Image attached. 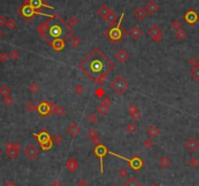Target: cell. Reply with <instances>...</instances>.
<instances>
[{
	"mask_svg": "<svg viewBox=\"0 0 199 186\" xmlns=\"http://www.w3.org/2000/svg\"><path fill=\"white\" fill-rule=\"evenodd\" d=\"M105 21H108V24H112V25H113V24H116V21H117V15L111 10V11H110V12H109V14L108 15V17H106Z\"/></svg>",
	"mask_w": 199,
	"mask_h": 186,
	"instance_id": "obj_28",
	"label": "cell"
},
{
	"mask_svg": "<svg viewBox=\"0 0 199 186\" xmlns=\"http://www.w3.org/2000/svg\"><path fill=\"white\" fill-rule=\"evenodd\" d=\"M53 141L57 144V145H60V144L62 142V136L61 135H56L53 137Z\"/></svg>",
	"mask_w": 199,
	"mask_h": 186,
	"instance_id": "obj_51",
	"label": "cell"
},
{
	"mask_svg": "<svg viewBox=\"0 0 199 186\" xmlns=\"http://www.w3.org/2000/svg\"><path fill=\"white\" fill-rule=\"evenodd\" d=\"M65 168H66V170H68L69 173H75L76 170H78V168H79L78 161H77L75 158L69 157L68 160H66Z\"/></svg>",
	"mask_w": 199,
	"mask_h": 186,
	"instance_id": "obj_9",
	"label": "cell"
},
{
	"mask_svg": "<svg viewBox=\"0 0 199 186\" xmlns=\"http://www.w3.org/2000/svg\"><path fill=\"white\" fill-rule=\"evenodd\" d=\"M51 186H62V184L59 179H55L52 183H51Z\"/></svg>",
	"mask_w": 199,
	"mask_h": 186,
	"instance_id": "obj_57",
	"label": "cell"
},
{
	"mask_svg": "<svg viewBox=\"0 0 199 186\" xmlns=\"http://www.w3.org/2000/svg\"><path fill=\"white\" fill-rule=\"evenodd\" d=\"M143 145L145 148H146V149H150V148H152L154 145V141L152 140L151 137H149V139H146L143 140Z\"/></svg>",
	"mask_w": 199,
	"mask_h": 186,
	"instance_id": "obj_36",
	"label": "cell"
},
{
	"mask_svg": "<svg viewBox=\"0 0 199 186\" xmlns=\"http://www.w3.org/2000/svg\"><path fill=\"white\" fill-rule=\"evenodd\" d=\"M111 186H118V185H116V184H112Z\"/></svg>",
	"mask_w": 199,
	"mask_h": 186,
	"instance_id": "obj_62",
	"label": "cell"
},
{
	"mask_svg": "<svg viewBox=\"0 0 199 186\" xmlns=\"http://www.w3.org/2000/svg\"><path fill=\"white\" fill-rule=\"evenodd\" d=\"M124 186H142V183H141V181L137 179L136 177L131 176L125 181Z\"/></svg>",
	"mask_w": 199,
	"mask_h": 186,
	"instance_id": "obj_26",
	"label": "cell"
},
{
	"mask_svg": "<svg viewBox=\"0 0 199 186\" xmlns=\"http://www.w3.org/2000/svg\"><path fill=\"white\" fill-rule=\"evenodd\" d=\"M74 92L76 93L77 95H82L84 92H85V89H84V87L82 86V85H76V86L74 87Z\"/></svg>",
	"mask_w": 199,
	"mask_h": 186,
	"instance_id": "obj_48",
	"label": "cell"
},
{
	"mask_svg": "<svg viewBox=\"0 0 199 186\" xmlns=\"http://www.w3.org/2000/svg\"><path fill=\"white\" fill-rule=\"evenodd\" d=\"M28 89L32 95H35V94H37L39 91V86L37 83H35V82H31V83L29 84Z\"/></svg>",
	"mask_w": 199,
	"mask_h": 186,
	"instance_id": "obj_35",
	"label": "cell"
},
{
	"mask_svg": "<svg viewBox=\"0 0 199 186\" xmlns=\"http://www.w3.org/2000/svg\"><path fill=\"white\" fill-rule=\"evenodd\" d=\"M65 112H66L65 108L64 106H61V105H56L53 109V113L56 114L57 116H59V117L64 116V115L65 114Z\"/></svg>",
	"mask_w": 199,
	"mask_h": 186,
	"instance_id": "obj_29",
	"label": "cell"
},
{
	"mask_svg": "<svg viewBox=\"0 0 199 186\" xmlns=\"http://www.w3.org/2000/svg\"><path fill=\"white\" fill-rule=\"evenodd\" d=\"M146 133L149 137L154 139V137H157L158 136L160 135V130H159V128H158V127H156V126L151 125V126H149V127L146 130Z\"/></svg>",
	"mask_w": 199,
	"mask_h": 186,
	"instance_id": "obj_18",
	"label": "cell"
},
{
	"mask_svg": "<svg viewBox=\"0 0 199 186\" xmlns=\"http://www.w3.org/2000/svg\"><path fill=\"white\" fill-rule=\"evenodd\" d=\"M96 111H97L100 115L104 116V115H106L109 112V106L102 104V103H100V104L96 107Z\"/></svg>",
	"mask_w": 199,
	"mask_h": 186,
	"instance_id": "obj_25",
	"label": "cell"
},
{
	"mask_svg": "<svg viewBox=\"0 0 199 186\" xmlns=\"http://www.w3.org/2000/svg\"><path fill=\"white\" fill-rule=\"evenodd\" d=\"M149 1H152V0H149Z\"/></svg>",
	"mask_w": 199,
	"mask_h": 186,
	"instance_id": "obj_63",
	"label": "cell"
},
{
	"mask_svg": "<svg viewBox=\"0 0 199 186\" xmlns=\"http://www.w3.org/2000/svg\"><path fill=\"white\" fill-rule=\"evenodd\" d=\"M149 186H160V185H159V184H158V183H157V182H152V183H151V184H150Z\"/></svg>",
	"mask_w": 199,
	"mask_h": 186,
	"instance_id": "obj_59",
	"label": "cell"
},
{
	"mask_svg": "<svg viewBox=\"0 0 199 186\" xmlns=\"http://www.w3.org/2000/svg\"><path fill=\"white\" fill-rule=\"evenodd\" d=\"M95 154L98 156V157L101 159V165H102V173H104V168H102V158L105 157L108 153V148H106L104 144H99V145H96L95 148Z\"/></svg>",
	"mask_w": 199,
	"mask_h": 186,
	"instance_id": "obj_10",
	"label": "cell"
},
{
	"mask_svg": "<svg viewBox=\"0 0 199 186\" xmlns=\"http://www.w3.org/2000/svg\"><path fill=\"white\" fill-rule=\"evenodd\" d=\"M77 186H88V181L86 178H79L78 180H77Z\"/></svg>",
	"mask_w": 199,
	"mask_h": 186,
	"instance_id": "obj_53",
	"label": "cell"
},
{
	"mask_svg": "<svg viewBox=\"0 0 199 186\" xmlns=\"http://www.w3.org/2000/svg\"><path fill=\"white\" fill-rule=\"evenodd\" d=\"M66 133H68L71 137H75L79 135L80 127L78 125H76L75 123H71V124H69L68 127L66 128Z\"/></svg>",
	"mask_w": 199,
	"mask_h": 186,
	"instance_id": "obj_16",
	"label": "cell"
},
{
	"mask_svg": "<svg viewBox=\"0 0 199 186\" xmlns=\"http://www.w3.org/2000/svg\"><path fill=\"white\" fill-rule=\"evenodd\" d=\"M79 68L96 84H104L114 64L101 50L95 49L79 64Z\"/></svg>",
	"mask_w": 199,
	"mask_h": 186,
	"instance_id": "obj_1",
	"label": "cell"
},
{
	"mask_svg": "<svg viewBox=\"0 0 199 186\" xmlns=\"http://www.w3.org/2000/svg\"><path fill=\"white\" fill-rule=\"evenodd\" d=\"M125 130H126V132L129 133H135L136 131H137V126L135 125V123L130 122V123H128L127 124Z\"/></svg>",
	"mask_w": 199,
	"mask_h": 186,
	"instance_id": "obj_34",
	"label": "cell"
},
{
	"mask_svg": "<svg viewBox=\"0 0 199 186\" xmlns=\"http://www.w3.org/2000/svg\"><path fill=\"white\" fill-rule=\"evenodd\" d=\"M109 87L112 89V91L116 95H122L128 90L129 83L124 77L121 75H117L114 79L110 82Z\"/></svg>",
	"mask_w": 199,
	"mask_h": 186,
	"instance_id": "obj_3",
	"label": "cell"
},
{
	"mask_svg": "<svg viewBox=\"0 0 199 186\" xmlns=\"http://www.w3.org/2000/svg\"><path fill=\"white\" fill-rule=\"evenodd\" d=\"M190 77L192 78L194 81L199 82V65L196 66V67H192L190 70Z\"/></svg>",
	"mask_w": 199,
	"mask_h": 186,
	"instance_id": "obj_31",
	"label": "cell"
},
{
	"mask_svg": "<svg viewBox=\"0 0 199 186\" xmlns=\"http://www.w3.org/2000/svg\"><path fill=\"white\" fill-rule=\"evenodd\" d=\"M25 108L28 111V112H34L35 110H37V105L35 104L34 102H28L27 104H25Z\"/></svg>",
	"mask_w": 199,
	"mask_h": 186,
	"instance_id": "obj_39",
	"label": "cell"
},
{
	"mask_svg": "<svg viewBox=\"0 0 199 186\" xmlns=\"http://www.w3.org/2000/svg\"><path fill=\"white\" fill-rule=\"evenodd\" d=\"M129 34L133 39H139L143 35V29L139 25H134L129 30Z\"/></svg>",
	"mask_w": 199,
	"mask_h": 186,
	"instance_id": "obj_17",
	"label": "cell"
},
{
	"mask_svg": "<svg viewBox=\"0 0 199 186\" xmlns=\"http://www.w3.org/2000/svg\"><path fill=\"white\" fill-rule=\"evenodd\" d=\"M110 11H111V9H110L108 5H106V4H102L101 7H100V9L98 10V14H99V16L101 17L102 19L105 20Z\"/></svg>",
	"mask_w": 199,
	"mask_h": 186,
	"instance_id": "obj_22",
	"label": "cell"
},
{
	"mask_svg": "<svg viewBox=\"0 0 199 186\" xmlns=\"http://www.w3.org/2000/svg\"><path fill=\"white\" fill-rule=\"evenodd\" d=\"M9 59V54L5 53V52H2L0 53V62H6Z\"/></svg>",
	"mask_w": 199,
	"mask_h": 186,
	"instance_id": "obj_50",
	"label": "cell"
},
{
	"mask_svg": "<svg viewBox=\"0 0 199 186\" xmlns=\"http://www.w3.org/2000/svg\"><path fill=\"white\" fill-rule=\"evenodd\" d=\"M96 93H97V96H104V94H105V91L102 90V88H99Z\"/></svg>",
	"mask_w": 199,
	"mask_h": 186,
	"instance_id": "obj_58",
	"label": "cell"
},
{
	"mask_svg": "<svg viewBox=\"0 0 199 186\" xmlns=\"http://www.w3.org/2000/svg\"><path fill=\"white\" fill-rule=\"evenodd\" d=\"M38 139H39V141H40V143L43 144V143H45L46 141L50 140V137H49V136H48V133L45 132V133H40L39 136H38Z\"/></svg>",
	"mask_w": 199,
	"mask_h": 186,
	"instance_id": "obj_41",
	"label": "cell"
},
{
	"mask_svg": "<svg viewBox=\"0 0 199 186\" xmlns=\"http://www.w3.org/2000/svg\"><path fill=\"white\" fill-rule=\"evenodd\" d=\"M68 23H69V24H71V25H76L77 24H78V20L75 18V17H71L68 19Z\"/></svg>",
	"mask_w": 199,
	"mask_h": 186,
	"instance_id": "obj_54",
	"label": "cell"
},
{
	"mask_svg": "<svg viewBox=\"0 0 199 186\" xmlns=\"http://www.w3.org/2000/svg\"><path fill=\"white\" fill-rule=\"evenodd\" d=\"M20 56H21L20 52H18L17 50H12L9 54V58L11 59H13V61H16V59L20 58Z\"/></svg>",
	"mask_w": 199,
	"mask_h": 186,
	"instance_id": "obj_43",
	"label": "cell"
},
{
	"mask_svg": "<svg viewBox=\"0 0 199 186\" xmlns=\"http://www.w3.org/2000/svg\"><path fill=\"white\" fill-rule=\"evenodd\" d=\"M21 148H22V145L19 142H8L5 147L6 155L8 156V158L11 160H16L19 157Z\"/></svg>",
	"mask_w": 199,
	"mask_h": 186,
	"instance_id": "obj_4",
	"label": "cell"
},
{
	"mask_svg": "<svg viewBox=\"0 0 199 186\" xmlns=\"http://www.w3.org/2000/svg\"><path fill=\"white\" fill-rule=\"evenodd\" d=\"M143 161L140 157H138V156H135V157H133L129 161V167H131L135 170H141L143 168Z\"/></svg>",
	"mask_w": 199,
	"mask_h": 186,
	"instance_id": "obj_11",
	"label": "cell"
},
{
	"mask_svg": "<svg viewBox=\"0 0 199 186\" xmlns=\"http://www.w3.org/2000/svg\"><path fill=\"white\" fill-rule=\"evenodd\" d=\"M101 103H102V104H105V105L110 106V104L112 103V102H111V99H110L109 96H104V99H102Z\"/></svg>",
	"mask_w": 199,
	"mask_h": 186,
	"instance_id": "obj_52",
	"label": "cell"
},
{
	"mask_svg": "<svg viewBox=\"0 0 199 186\" xmlns=\"http://www.w3.org/2000/svg\"><path fill=\"white\" fill-rule=\"evenodd\" d=\"M189 165L191 167V168H193V169L197 168V166L199 165L198 159H197L196 157H191V158L189 159Z\"/></svg>",
	"mask_w": 199,
	"mask_h": 186,
	"instance_id": "obj_44",
	"label": "cell"
},
{
	"mask_svg": "<svg viewBox=\"0 0 199 186\" xmlns=\"http://www.w3.org/2000/svg\"><path fill=\"white\" fill-rule=\"evenodd\" d=\"M5 25L9 30H13V29L16 28V27H17V21H16V20H14V19L11 18V19H8V20H7Z\"/></svg>",
	"mask_w": 199,
	"mask_h": 186,
	"instance_id": "obj_32",
	"label": "cell"
},
{
	"mask_svg": "<svg viewBox=\"0 0 199 186\" xmlns=\"http://www.w3.org/2000/svg\"><path fill=\"white\" fill-rule=\"evenodd\" d=\"M185 20L189 24H193L194 23H196L198 20V15L195 13L193 10H190L185 15Z\"/></svg>",
	"mask_w": 199,
	"mask_h": 186,
	"instance_id": "obj_19",
	"label": "cell"
},
{
	"mask_svg": "<svg viewBox=\"0 0 199 186\" xmlns=\"http://www.w3.org/2000/svg\"><path fill=\"white\" fill-rule=\"evenodd\" d=\"M87 136H88V137L90 139V140H93V139H98V137H99V133H98L97 130L91 129V130H89V132H88Z\"/></svg>",
	"mask_w": 199,
	"mask_h": 186,
	"instance_id": "obj_38",
	"label": "cell"
},
{
	"mask_svg": "<svg viewBox=\"0 0 199 186\" xmlns=\"http://www.w3.org/2000/svg\"><path fill=\"white\" fill-rule=\"evenodd\" d=\"M71 32H68V27L62 23V21H56L54 24H50L49 30H48L46 36L44 38H46L48 42H50V40H56V39H62L66 38Z\"/></svg>",
	"mask_w": 199,
	"mask_h": 186,
	"instance_id": "obj_2",
	"label": "cell"
},
{
	"mask_svg": "<svg viewBox=\"0 0 199 186\" xmlns=\"http://www.w3.org/2000/svg\"><path fill=\"white\" fill-rule=\"evenodd\" d=\"M1 156H2V151H1V149H0V158H1Z\"/></svg>",
	"mask_w": 199,
	"mask_h": 186,
	"instance_id": "obj_61",
	"label": "cell"
},
{
	"mask_svg": "<svg viewBox=\"0 0 199 186\" xmlns=\"http://www.w3.org/2000/svg\"><path fill=\"white\" fill-rule=\"evenodd\" d=\"M186 32L183 30V28L180 29H178V30L175 31V37L177 39H178L179 41H183L186 38Z\"/></svg>",
	"mask_w": 199,
	"mask_h": 186,
	"instance_id": "obj_30",
	"label": "cell"
},
{
	"mask_svg": "<svg viewBox=\"0 0 199 186\" xmlns=\"http://www.w3.org/2000/svg\"><path fill=\"white\" fill-rule=\"evenodd\" d=\"M117 173H118V176H120V178H122V179H125L128 174H129V172L127 170L126 168H124V167H121V168L118 169V170H117Z\"/></svg>",
	"mask_w": 199,
	"mask_h": 186,
	"instance_id": "obj_37",
	"label": "cell"
},
{
	"mask_svg": "<svg viewBox=\"0 0 199 186\" xmlns=\"http://www.w3.org/2000/svg\"><path fill=\"white\" fill-rule=\"evenodd\" d=\"M51 45H52L53 49H55L56 51H61L62 49H64L65 47V41L62 39L53 40L52 42H51Z\"/></svg>",
	"mask_w": 199,
	"mask_h": 186,
	"instance_id": "obj_24",
	"label": "cell"
},
{
	"mask_svg": "<svg viewBox=\"0 0 199 186\" xmlns=\"http://www.w3.org/2000/svg\"><path fill=\"white\" fill-rule=\"evenodd\" d=\"M115 59L118 61L120 64H125V62H128V59H129V53L126 51V50H124V49H120L117 53L115 54Z\"/></svg>",
	"mask_w": 199,
	"mask_h": 186,
	"instance_id": "obj_14",
	"label": "cell"
},
{
	"mask_svg": "<svg viewBox=\"0 0 199 186\" xmlns=\"http://www.w3.org/2000/svg\"><path fill=\"white\" fill-rule=\"evenodd\" d=\"M30 6H31V8H33V9L39 8V7L41 6V0H31Z\"/></svg>",
	"mask_w": 199,
	"mask_h": 186,
	"instance_id": "obj_49",
	"label": "cell"
},
{
	"mask_svg": "<svg viewBox=\"0 0 199 186\" xmlns=\"http://www.w3.org/2000/svg\"><path fill=\"white\" fill-rule=\"evenodd\" d=\"M49 27H50V24L49 21H46V23H41L37 27V31L40 35H42L43 37H45L48 30H49Z\"/></svg>",
	"mask_w": 199,
	"mask_h": 186,
	"instance_id": "obj_23",
	"label": "cell"
},
{
	"mask_svg": "<svg viewBox=\"0 0 199 186\" xmlns=\"http://www.w3.org/2000/svg\"><path fill=\"white\" fill-rule=\"evenodd\" d=\"M4 186H16V183L12 179H8L4 182Z\"/></svg>",
	"mask_w": 199,
	"mask_h": 186,
	"instance_id": "obj_56",
	"label": "cell"
},
{
	"mask_svg": "<svg viewBox=\"0 0 199 186\" xmlns=\"http://www.w3.org/2000/svg\"><path fill=\"white\" fill-rule=\"evenodd\" d=\"M133 16H134L135 19H137L138 21H143L146 17V11L143 6L136 7L134 11H133Z\"/></svg>",
	"mask_w": 199,
	"mask_h": 186,
	"instance_id": "obj_13",
	"label": "cell"
},
{
	"mask_svg": "<svg viewBox=\"0 0 199 186\" xmlns=\"http://www.w3.org/2000/svg\"><path fill=\"white\" fill-rule=\"evenodd\" d=\"M128 113L130 115V117L132 118V120L135 122L139 121L142 117L141 111L138 109V107L135 104H133V103H130V104L128 105Z\"/></svg>",
	"mask_w": 199,
	"mask_h": 186,
	"instance_id": "obj_8",
	"label": "cell"
},
{
	"mask_svg": "<svg viewBox=\"0 0 199 186\" xmlns=\"http://www.w3.org/2000/svg\"><path fill=\"white\" fill-rule=\"evenodd\" d=\"M6 18L3 16V15H0V27H4V25L6 24Z\"/></svg>",
	"mask_w": 199,
	"mask_h": 186,
	"instance_id": "obj_55",
	"label": "cell"
},
{
	"mask_svg": "<svg viewBox=\"0 0 199 186\" xmlns=\"http://www.w3.org/2000/svg\"><path fill=\"white\" fill-rule=\"evenodd\" d=\"M189 64L190 66H192V67H196V66L199 65V61L195 57H192L189 59Z\"/></svg>",
	"mask_w": 199,
	"mask_h": 186,
	"instance_id": "obj_47",
	"label": "cell"
},
{
	"mask_svg": "<svg viewBox=\"0 0 199 186\" xmlns=\"http://www.w3.org/2000/svg\"><path fill=\"white\" fill-rule=\"evenodd\" d=\"M2 36H3V33H2V31H1V30H0V38H1Z\"/></svg>",
	"mask_w": 199,
	"mask_h": 186,
	"instance_id": "obj_60",
	"label": "cell"
},
{
	"mask_svg": "<svg viewBox=\"0 0 199 186\" xmlns=\"http://www.w3.org/2000/svg\"><path fill=\"white\" fill-rule=\"evenodd\" d=\"M124 31L125 30H121L119 28H111L109 29V32H108V36L110 40H120L122 38V35L124 34Z\"/></svg>",
	"mask_w": 199,
	"mask_h": 186,
	"instance_id": "obj_15",
	"label": "cell"
},
{
	"mask_svg": "<svg viewBox=\"0 0 199 186\" xmlns=\"http://www.w3.org/2000/svg\"><path fill=\"white\" fill-rule=\"evenodd\" d=\"M158 166L161 169H169L172 166V159L167 155H163L158 159Z\"/></svg>",
	"mask_w": 199,
	"mask_h": 186,
	"instance_id": "obj_12",
	"label": "cell"
},
{
	"mask_svg": "<svg viewBox=\"0 0 199 186\" xmlns=\"http://www.w3.org/2000/svg\"><path fill=\"white\" fill-rule=\"evenodd\" d=\"M145 9H146V11L147 13L153 15V14H155V13L158 12V11H159V6H158V4H157L156 2L149 1V2L146 5Z\"/></svg>",
	"mask_w": 199,
	"mask_h": 186,
	"instance_id": "obj_20",
	"label": "cell"
},
{
	"mask_svg": "<svg viewBox=\"0 0 199 186\" xmlns=\"http://www.w3.org/2000/svg\"><path fill=\"white\" fill-rule=\"evenodd\" d=\"M32 9H33V8H31V6L25 7V8L23 9V14H24V16H25V17L31 16V15H32Z\"/></svg>",
	"mask_w": 199,
	"mask_h": 186,
	"instance_id": "obj_46",
	"label": "cell"
},
{
	"mask_svg": "<svg viewBox=\"0 0 199 186\" xmlns=\"http://www.w3.org/2000/svg\"><path fill=\"white\" fill-rule=\"evenodd\" d=\"M3 103L6 105V106H12L13 103H14V99L12 98L11 96H5V98H3Z\"/></svg>",
	"mask_w": 199,
	"mask_h": 186,
	"instance_id": "obj_42",
	"label": "cell"
},
{
	"mask_svg": "<svg viewBox=\"0 0 199 186\" xmlns=\"http://www.w3.org/2000/svg\"><path fill=\"white\" fill-rule=\"evenodd\" d=\"M37 110L39 111V113L41 115H47V114L52 113L50 105H49V102H41L37 106Z\"/></svg>",
	"mask_w": 199,
	"mask_h": 186,
	"instance_id": "obj_21",
	"label": "cell"
},
{
	"mask_svg": "<svg viewBox=\"0 0 199 186\" xmlns=\"http://www.w3.org/2000/svg\"><path fill=\"white\" fill-rule=\"evenodd\" d=\"M88 120H89V122L92 123V124H95V123L98 122L99 117L96 113H91L89 114V116H88Z\"/></svg>",
	"mask_w": 199,
	"mask_h": 186,
	"instance_id": "obj_45",
	"label": "cell"
},
{
	"mask_svg": "<svg viewBox=\"0 0 199 186\" xmlns=\"http://www.w3.org/2000/svg\"><path fill=\"white\" fill-rule=\"evenodd\" d=\"M71 44L73 48H78L81 45V39L78 36H72L71 38Z\"/></svg>",
	"mask_w": 199,
	"mask_h": 186,
	"instance_id": "obj_33",
	"label": "cell"
},
{
	"mask_svg": "<svg viewBox=\"0 0 199 186\" xmlns=\"http://www.w3.org/2000/svg\"><path fill=\"white\" fill-rule=\"evenodd\" d=\"M24 155L27 159L30 160V161H34L39 155V148L36 145H34V144H29V145H27L25 148Z\"/></svg>",
	"mask_w": 199,
	"mask_h": 186,
	"instance_id": "obj_5",
	"label": "cell"
},
{
	"mask_svg": "<svg viewBox=\"0 0 199 186\" xmlns=\"http://www.w3.org/2000/svg\"><path fill=\"white\" fill-rule=\"evenodd\" d=\"M171 27L174 30H178V29H180L183 27V24L179 20H173L171 21Z\"/></svg>",
	"mask_w": 199,
	"mask_h": 186,
	"instance_id": "obj_40",
	"label": "cell"
},
{
	"mask_svg": "<svg viewBox=\"0 0 199 186\" xmlns=\"http://www.w3.org/2000/svg\"><path fill=\"white\" fill-rule=\"evenodd\" d=\"M149 34L153 39L154 42L160 43L162 41V30L157 24H154L149 28Z\"/></svg>",
	"mask_w": 199,
	"mask_h": 186,
	"instance_id": "obj_6",
	"label": "cell"
},
{
	"mask_svg": "<svg viewBox=\"0 0 199 186\" xmlns=\"http://www.w3.org/2000/svg\"><path fill=\"white\" fill-rule=\"evenodd\" d=\"M183 145H185L186 149L187 151L193 153V152H195L199 148V140L196 139V137H190V139L186 140V142Z\"/></svg>",
	"mask_w": 199,
	"mask_h": 186,
	"instance_id": "obj_7",
	"label": "cell"
},
{
	"mask_svg": "<svg viewBox=\"0 0 199 186\" xmlns=\"http://www.w3.org/2000/svg\"><path fill=\"white\" fill-rule=\"evenodd\" d=\"M0 96H1L2 98L11 96V89H10V87L8 86V85L3 84V85L0 86Z\"/></svg>",
	"mask_w": 199,
	"mask_h": 186,
	"instance_id": "obj_27",
	"label": "cell"
}]
</instances>
